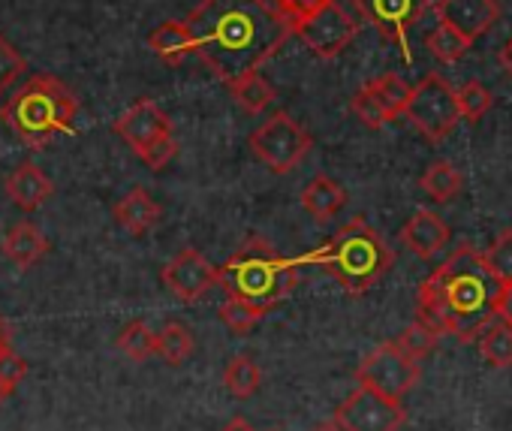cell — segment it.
<instances>
[{
	"mask_svg": "<svg viewBox=\"0 0 512 431\" xmlns=\"http://www.w3.org/2000/svg\"><path fill=\"white\" fill-rule=\"evenodd\" d=\"M196 55L220 82L260 70L290 40L287 22L266 0H202L187 16Z\"/></svg>",
	"mask_w": 512,
	"mask_h": 431,
	"instance_id": "1",
	"label": "cell"
},
{
	"mask_svg": "<svg viewBox=\"0 0 512 431\" xmlns=\"http://www.w3.org/2000/svg\"><path fill=\"white\" fill-rule=\"evenodd\" d=\"M431 278L446 308V335L470 344L482 335L485 326L497 320L494 305L500 284L488 272L482 251L461 245L437 272H431Z\"/></svg>",
	"mask_w": 512,
	"mask_h": 431,
	"instance_id": "2",
	"label": "cell"
},
{
	"mask_svg": "<svg viewBox=\"0 0 512 431\" xmlns=\"http://www.w3.org/2000/svg\"><path fill=\"white\" fill-rule=\"evenodd\" d=\"M217 284L226 299H238L256 311H275L299 284V269L293 260L281 257L272 242L250 236L220 269Z\"/></svg>",
	"mask_w": 512,
	"mask_h": 431,
	"instance_id": "3",
	"label": "cell"
},
{
	"mask_svg": "<svg viewBox=\"0 0 512 431\" xmlns=\"http://www.w3.org/2000/svg\"><path fill=\"white\" fill-rule=\"evenodd\" d=\"M76 112H79L76 94L52 73H40L31 76L0 106V121H7V127L28 148H43L61 133H73Z\"/></svg>",
	"mask_w": 512,
	"mask_h": 431,
	"instance_id": "4",
	"label": "cell"
},
{
	"mask_svg": "<svg viewBox=\"0 0 512 431\" xmlns=\"http://www.w3.org/2000/svg\"><path fill=\"white\" fill-rule=\"evenodd\" d=\"M326 275H332L350 296H365L395 263L383 236L365 221L353 218L344 224L320 251L311 254Z\"/></svg>",
	"mask_w": 512,
	"mask_h": 431,
	"instance_id": "5",
	"label": "cell"
},
{
	"mask_svg": "<svg viewBox=\"0 0 512 431\" xmlns=\"http://www.w3.org/2000/svg\"><path fill=\"white\" fill-rule=\"evenodd\" d=\"M314 139L311 133L290 115V112H275L269 115V121H263L250 133V148L260 157L275 175H287L293 172L305 154L311 151Z\"/></svg>",
	"mask_w": 512,
	"mask_h": 431,
	"instance_id": "6",
	"label": "cell"
},
{
	"mask_svg": "<svg viewBox=\"0 0 512 431\" xmlns=\"http://www.w3.org/2000/svg\"><path fill=\"white\" fill-rule=\"evenodd\" d=\"M404 115L428 142H443L461 121L458 103H455V88L443 76L428 73L425 79H419V85L410 88Z\"/></svg>",
	"mask_w": 512,
	"mask_h": 431,
	"instance_id": "7",
	"label": "cell"
},
{
	"mask_svg": "<svg viewBox=\"0 0 512 431\" xmlns=\"http://www.w3.org/2000/svg\"><path fill=\"white\" fill-rule=\"evenodd\" d=\"M419 362L410 359L395 341L380 344L377 350H371L359 368H356V383L368 386L386 398L404 401V395H410L419 383Z\"/></svg>",
	"mask_w": 512,
	"mask_h": 431,
	"instance_id": "8",
	"label": "cell"
},
{
	"mask_svg": "<svg viewBox=\"0 0 512 431\" xmlns=\"http://www.w3.org/2000/svg\"><path fill=\"white\" fill-rule=\"evenodd\" d=\"M341 431H398L407 422V410L401 401L386 398L368 386H356L332 416Z\"/></svg>",
	"mask_w": 512,
	"mask_h": 431,
	"instance_id": "9",
	"label": "cell"
},
{
	"mask_svg": "<svg viewBox=\"0 0 512 431\" xmlns=\"http://www.w3.org/2000/svg\"><path fill=\"white\" fill-rule=\"evenodd\" d=\"M353 7L365 25H371L383 40L401 46L410 64V31L428 13V0H353Z\"/></svg>",
	"mask_w": 512,
	"mask_h": 431,
	"instance_id": "10",
	"label": "cell"
},
{
	"mask_svg": "<svg viewBox=\"0 0 512 431\" xmlns=\"http://www.w3.org/2000/svg\"><path fill=\"white\" fill-rule=\"evenodd\" d=\"M293 34L323 61H332L338 58L359 34V25L356 19L341 10L338 4H329L323 10H317L314 16H308L305 22H299L293 28Z\"/></svg>",
	"mask_w": 512,
	"mask_h": 431,
	"instance_id": "11",
	"label": "cell"
},
{
	"mask_svg": "<svg viewBox=\"0 0 512 431\" xmlns=\"http://www.w3.org/2000/svg\"><path fill=\"white\" fill-rule=\"evenodd\" d=\"M163 284L178 302L190 305L199 302L217 284V269L196 248H184L178 257H172L163 266Z\"/></svg>",
	"mask_w": 512,
	"mask_h": 431,
	"instance_id": "12",
	"label": "cell"
},
{
	"mask_svg": "<svg viewBox=\"0 0 512 431\" xmlns=\"http://www.w3.org/2000/svg\"><path fill=\"white\" fill-rule=\"evenodd\" d=\"M112 130H115L139 157H142L160 136L172 133V121H169V115H166L157 103L139 100V103H133L124 115L115 118Z\"/></svg>",
	"mask_w": 512,
	"mask_h": 431,
	"instance_id": "13",
	"label": "cell"
},
{
	"mask_svg": "<svg viewBox=\"0 0 512 431\" xmlns=\"http://www.w3.org/2000/svg\"><path fill=\"white\" fill-rule=\"evenodd\" d=\"M437 19L473 43L497 25L500 4L497 0H437Z\"/></svg>",
	"mask_w": 512,
	"mask_h": 431,
	"instance_id": "14",
	"label": "cell"
},
{
	"mask_svg": "<svg viewBox=\"0 0 512 431\" xmlns=\"http://www.w3.org/2000/svg\"><path fill=\"white\" fill-rule=\"evenodd\" d=\"M449 239H452L449 224L440 218V214L425 211V208L413 211L410 218H407V224L401 227V242H404V248L413 251L419 260H434V257L449 245Z\"/></svg>",
	"mask_w": 512,
	"mask_h": 431,
	"instance_id": "15",
	"label": "cell"
},
{
	"mask_svg": "<svg viewBox=\"0 0 512 431\" xmlns=\"http://www.w3.org/2000/svg\"><path fill=\"white\" fill-rule=\"evenodd\" d=\"M4 190L22 211H37L55 193V184L37 163H19L4 178Z\"/></svg>",
	"mask_w": 512,
	"mask_h": 431,
	"instance_id": "16",
	"label": "cell"
},
{
	"mask_svg": "<svg viewBox=\"0 0 512 431\" xmlns=\"http://www.w3.org/2000/svg\"><path fill=\"white\" fill-rule=\"evenodd\" d=\"M115 221L118 227H124L130 236H145L151 233L160 221H163V208L157 205V199L142 190V187H133L118 205H115Z\"/></svg>",
	"mask_w": 512,
	"mask_h": 431,
	"instance_id": "17",
	"label": "cell"
},
{
	"mask_svg": "<svg viewBox=\"0 0 512 431\" xmlns=\"http://www.w3.org/2000/svg\"><path fill=\"white\" fill-rule=\"evenodd\" d=\"M49 239L43 236V230L34 224V221H22V224H16L10 233H7V239H4V245H0V251H4V257L7 260H13L19 269H31V266H37L46 254H49Z\"/></svg>",
	"mask_w": 512,
	"mask_h": 431,
	"instance_id": "18",
	"label": "cell"
},
{
	"mask_svg": "<svg viewBox=\"0 0 512 431\" xmlns=\"http://www.w3.org/2000/svg\"><path fill=\"white\" fill-rule=\"evenodd\" d=\"M347 205V190L329 178V175H317L305 184L302 190V208L311 214V218L317 221H329L335 218V214Z\"/></svg>",
	"mask_w": 512,
	"mask_h": 431,
	"instance_id": "19",
	"label": "cell"
},
{
	"mask_svg": "<svg viewBox=\"0 0 512 431\" xmlns=\"http://www.w3.org/2000/svg\"><path fill=\"white\" fill-rule=\"evenodd\" d=\"M148 49L163 58L166 64H181L187 55H196V43L193 34L187 28V22H163L151 37H148Z\"/></svg>",
	"mask_w": 512,
	"mask_h": 431,
	"instance_id": "20",
	"label": "cell"
},
{
	"mask_svg": "<svg viewBox=\"0 0 512 431\" xmlns=\"http://www.w3.org/2000/svg\"><path fill=\"white\" fill-rule=\"evenodd\" d=\"M419 187L425 190V196H428L431 202L446 205V202H452V199L461 193L464 178H461V172H458L449 160H434V163L425 166V172H422V178H419Z\"/></svg>",
	"mask_w": 512,
	"mask_h": 431,
	"instance_id": "21",
	"label": "cell"
},
{
	"mask_svg": "<svg viewBox=\"0 0 512 431\" xmlns=\"http://www.w3.org/2000/svg\"><path fill=\"white\" fill-rule=\"evenodd\" d=\"M226 88H229L232 100H235L244 112H250V115H260V112L269 109V103L275 100V88H272L260 73H256V70L238 76V79L229 82Z\"/></svg>",
	"mask_w": 512,
	"mask_h": 431,
	"instance_id": "22",
	"label": "cell"
},
{
	"mask_svg": "<svg viewBox=\"0 0 512 431\" xmlns=\"http://www.w3.org/2000/svg\"><path fill=\"white\" fill-rule=\"evenodd\" d=\"M223 386L235 395V398H253L263 386V371L250 356H235L229 359V365L223 368Z\"/></svg>",
	"mask_w": 512,
	"mask_h": 431,
	"instance_id": "23",
	"label": "cell"
},
{
	"mask_svg": "<svg viewBox=\"0 0 512 431\" xmlns=\"http://www.w3.org/2000/svg\"><path fill=\"white\" fill-rule=\"evenodd\" d=\"M193 353V335L181 320H166L157 332V356L166 365H184Z\"/></svg>",
	"mask_w": 512,
	"mask_h": 431,
	"instance_id": "24",
	"label": "cell"
},
{
	"mask_svg": "<svg viewBox=\"0 0 512 431\" xmlns=\"http://www.w3.org/2000/svg\"><path fill=\"white\" fill-rule=\"evenodd\" d=\"M365 85H368V91L377 97V103L386 109L389 121H395L398 115H404V106H407V100H410V85H407L401 76L383 73V76H377V79H371V82H365Z\"/></svg>",
	"mask_w": 512,
	"mask_h": 431,
	"instance_id": "25",
	"label": "cell"
},
{
	"mask_svg": "<svg viewBox=\"0 0 512 431\" xmlns=\"http://www.w3.org/2000/svg\"><path fill=\"white\" fill-rule=\"evenodd\" d=\"M416 323L428 326L434 335H446V308H443V299H440V290L434 284V278L428 275L422 284H419V296H416Z\"/></svg>",
	"mask_w": 512,
	"mask_h": 431,
	"instance_id": "26",
	"label": "cell"
},
{
	"mask_svg": "<svg viewBox=\"0 0 512 431\" xmlns=\"http://www.w3.org/2000/svg\"><path fill=\"white\" fill-rule=\"evenodd\" d=\"M476 341H479V353L488 365H494V368L512 365V329L509 326L494 320L491 326L482 329V335Z\"/></svg>",
	"mask_w": 512,
	"mask_h": 431,
	"instance_id": "27",
	"label": "cell"
},
{
	"mask_svg": "<svg viewBox=\"0 0 512 431\" xmlns=\"http://www.w3.org/2000/svg\"><path fill=\"white\" fill-rule=\"evenodd\" d=\"M118 350H121L124 356H130L133 362H145L148 356L157 353V332H154L148 323L133 320V323H127V326L121 329V335H118Z\"/></svg>",
	"mask_w": 512,
	"mask_h": 431,
	"instance_id": "28",
	"label": "cell"
},
{
	"mask_svg": "<svg viewBox=\"0 0 512 431\" xmlns=\"http://www.w3.org/2000/svg\"><path fill=\"white\" fill-rule=\"evenodd\" d=\"M425 46H428V52L440 61V64H458L464 55H467V49L473 46L470 40H464L458 31H452L449 25H437L428 37H425Z\"/></svg>",
	"mask_w": 512,
	"mask_h": 431,
	"instance_id": "29",
	"label": "cell"
},
{
	"mask_svg": "<svg viewBox=\"0 0 512 431\" xmlns=\"http://www.w3.org/2000/svg\"><path fill=\"white\" fill-rule=\"evenodd\" d=\"M455 103H458V115H461L467 124H476V121H482V118L488 115L494 97H491V91H488L482 82L473 79V82H464V85L455 91Z\"/></svg>",
	"mask_w": 512,
	"mask_h": 431,
	"instance_id": "30",
	"label": "cell"
},
{
	"mask_svg": "<svg viewBox=\"0 0 512 431\" xmlns=\"http://www.w3.org/2000/svg\"><path fill=\"white\" fill-rule=\"evenodd\" d=\"M482 260L497 284H512V230H503L485 251Z\"/></svg>",
	"mask_w": 512,
	"mask_h": 431,
	"instance_id": "31",
	"label": "cell"
},
{
	"mask_svg": "<svg viewBox=\"0 0 512 431\" xmlns=\"http://www.w3.org/2000/svg\"><path fill=\"white\" fill-rule=\"evenodd\" d=\"M410 359H425V356H431L434 350H437V344H440V335H434L428 326H422V323H410L398 338H392Z\"/></svg>",
	"mask_w": 512,
	"mask_h": 431,
	"instance_id": "32",
	"label": "cell"
},
{
	"mask_svg": "<svg viewBox=\"0 0 512 431\" xmlns=\"http://www.w3.org/2000/svg\"><path fill=\"white\" fill-rule=\"evenodd\" d=\"M266 4L287 22L290 34H293V28H296L299 22H305V19L314 16L317 10L335 4V0H266Z\"/></svg>",
	"mask_w": 512,
	"mask_h": 431,
	"instance_id": "33",
	"label": "cell"
},
{
	"mask_svg": "<svg viewBox=\"0 0 512 431\" xmlns=\"http://www.w3.org/2000/svg\"><path fill=\"white\" fill-rule=\"evenodd\" d=\"M350 109H353V115L368 127V130H380V127H386L389 124V115H386V109L377 103V97L368 91V85H362L356 94H353V100H350Z\"/></svg>",
	"mask_w": 512,
	"mask_h": 431,
	"instance_id": "34",
	"label": "cell"
},
{
	"mask_svg": "<svg viewBox=\"0 0 512 431\" xmlns=\"http://www.w3.org/2000/svg\"><path fill=\"white\" fill-rule=\"evenodd\" d=\"M25 58H22V52L0 34V94L4 91H10L16 82H19V76L25 73Z\"/></svg>",
	"mask_w": 512,
	"mask_h": 431,
	"instance_id": "35",
	"label": "cell"
},
{
	"mask_svg": "<svg viewBox=\"0 0 512 431\" xmlns=\"http://www.w3.org/2000/svg\"><path fill=\"white\" fill-rule=\"evenodd\" d=\"M263 317H266L263 311H256V308H250V305H244V302H238V299H226V302L220 305V320H223L232 332H250Z\"/></svg>",
	"mask_w": 512,
	"mask_h": 431,
	"instance_id": "36",
	"label": "cell"
},
{
	"mask_svg": "<svg viewBox=\"0 0 512 431\" xmlns=\"http://www.w3.org/2000/svg\"><path fill=\"white\" fill-rule=\"evenodd\" d=\"M175 154H178V139H175V133H166V136H160V139L142 154V163L151 166L154 172H160Z\"/></svg>",
	"mask_w": 512,
	"mask_h": 431,
	"instance_id": "37",
	"label": "cell"
},
{
	"mask_svg": "<svg viewBox=\"0 0 512 431\" xmlns=\"http://www.w3.org/2000/svg\"><path fill=\"white\" fill-rule=\"evenodd\" d=\"M25 374H28V362H25L13 347L0 353V380L10 383V386L16 389V386L25 380Z\"/></svg>",
	"mask_w": 512,
	"mask_h": 431,
	"instance_id": "38",
	"label": "cell"
},
{
	"mask_svg": "<svg viewBox=\"0 0 512 431\" xmlns=\"http://www.w3.org/2000/svg\"><path fill=\"white\" fill-rule=\"evenodd\" d=\"M494 317L512 329V284H500V293H497V305H494Z\"/></svg>",
	"mask_w": 512,
	"mask_h": 431,
	"instance_id": "39",
	"label": "cell"
},
{
	"mask_svg": "<svg viewBox=\"0 0 512 431\" xmlns=\"http://www.w3.org/2000/svg\"><path fill=\"white\" fill-rule=\"evenodd\" d=\"M220 431H253V425H250L244 416H235V419H229Z\"/></svg>",
	"mask_w": 512,
	"mask_h": 431,
	"instance_id": "40",
	"label": "cell"
},
{
	"mask_svg": "<svg viewBox=\"0 0 512 431\" xmlns=\"http://www.w3.org/2000/svg\"><path fill=\"white\" fill-rule=\"evenodd\" d=\"M500 64H503V70L512 76V40L500 49Z\"/></svg>",
	"mask_w": 512,
	"mask_h": 431,
	"instance_id": "41",
	"label": "cell"
},
{
	"mask_svg": "<svg viewBox=\"0 0 512 431\" xmlns=\"http://www.w3.org/2000/svg\"><path fill=\"white\" fill-rule=\"evenodd\" d=\"M10 350V335H7V323L0 320V353Z\"/></svg>",
	"mask_w": 512,
	"mask_h": 431,
	"instance_id": "42",
	"label": "cell"
},
{
	"mask_svg": "<svg viewBox=\"0 0 512 431\" xmlns=\"http://www.w3.org/2000/svg\"><path fill=\"white\" fill-rule=\"evenodd\" d=\"M13 392H16V389H13L10 383H4V380H0V404H4V401H7V398L13 395Z\"/></svg>",
	"mask_w": 512,
	"mask_h": 431,
	"instance_id": "43",
	"label": "cell"
},
{
	"mask_svg": "<svg viewBox=\"0 0 512 431\" xmlns=\"http://www.w3.org/2000/svg\"><path fill=\"white\" fill-rule=\"evenodd\" d=\"M314 431H341V425H338V422L332 419V422H320V425H317Z\"/></svg>",
	"mask_w": 512,
	"mask_h": 431,
	"instance_id": "44",
	"label": "cell"
}]
</instances>
